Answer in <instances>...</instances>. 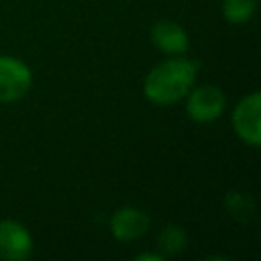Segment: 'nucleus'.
<instances>
[{"mask_svg":"<svg viewBox=\"0 0 261 261\" xmlns=\"http://www.w3.org/2000/svg\"><path fill=\"white\" fill-rule=\"evenodd\" d=\"M198 73V61L175 55L157 63L143 82V94L149 102L169 106L188 96Z\"/></svg>","mask_w":261,"mask_h":261,"instance_id":"f257e3e1","label":"nucleus"},{"mask_svg":"<svg viewBox=\"0 0 261 261\" xmlns=\"http://www.w3.org/2000/svg\"><path fill=\"white\" fill-rule=\"evenodd\" d=\"M33 84V73L29 65L16 57H0V102L20 100Z\"/></svg>","mask_w":261,"mask_h":261,"instance_id":"f03ea898","label":"nucleus"},{"mask_svg":"<svg viewBox=\"0 0 261 261\" xmlns=\"http://www.w3.org/2000/svg\"><path fill=\"white\" fill-rule=\"evenodd\" d=\"M261 94L251 92L245 96L232 110V126L237 135L249 143L251 147H257L261 143Z\"/></svg>","mask_w":261,"mask_h":261,"instance_id":"7ed1b4c3","label":"nucleus"},{"mask_svg":"<svg viewBox=\"0 0 261 261\" xmlns=\"http://www.w3.org/2000/svg\"><path fill=\"white\" fill-rule=\"evenodd\" d=\"M226 106V98L216 86H200L188 92L186 110L188 116L196 122H212L216 120Z\"/></svg>","mask_w":261,"mask_h":261,"instance_id":"20e7f679","label":"nucleus"},{"mask_svg":"<svg viewBox=\"0 0 261 261\" xmlns=\"http://www.w3.org/2000/svg\"><path fill=\"white\" fill-rule=\"evenodd\" d=\"M33 251L31 232L16 220H0V259L24 261Z\"/></svg>","mask_w":261,"mask_h":261,"instance_id":"39448f33","label":"nucleus"},{"mask_svg":"<svg viewBox=\"0 0 261 261\" xmlns=\"http://www.w3.org/2000/svg\"><path fill=\"white\" fill-rule=\"evenodd\" d=\"M149 222L151 220H149L147 212L133 208V206H124L112 214L110 230L118 241H135L147 232Z\"/></svg>","mask_w":261,"mask_h":261,"instance_id":"423d86ee","label":"nucleus"},{"mask_svg":"<svg viewBox=\"0 0 261 261\" xmlns=\"http://www.w3.org/2000/svg\"><path fill=\"white\" fill-rule=\"evenodd\" d=\"M151 41L167 55H184L190 47L186 29L173 20H157L151 29Z\"/></svg>","mask_w":261,"mask_h":261,"instance_id":"0eeeda50","label":"nucleus"},{"mask_svg":"<svg viewBox=\"0 0 261 261\" xmlns=\"http://www.w3.org/2000/svg\"><path fill=\"white\" fill-rule=\"evenodd\" d=\"M186 245H188V234L179 224H167L157 237V247L161 249L163 255H177L186 249Z\"/></svg>","mask_w":261,"mask_h":261,"instance_id":"6e6552de","label":"nucleus"},{"mask_svg":"<svg viewBox=\"0 0 261 261\" xmlns=\"http://www.w3.org/2000/svg\"><path fill=\"white\" fill-rule=\"evenodd\" d=\"M255 10H257V0H222V16L234 24L251 20Z\"/></svg>","mask_w":261,"mask_h":261,"instance_id":"1a4fd4ad","label":"nucleus"},{"mask_svg":"<svg viewBox=\"0 0 261 261\" xmlns=\"http://www.w3.org/2000/svg\"><path fill=\"white\" fill-rule=\"evenodd\" d=\"M163 255H153V253H141L137 255V261H161Z\"/></svg>","mask_w":261,"mask_h":261,"instance_id":"9d476101","label":"nucleus"}]
</instances>
